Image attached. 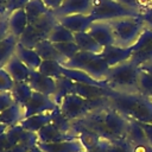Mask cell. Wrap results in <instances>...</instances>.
<instances>
[{"label": "cell", "instance_id": "obj_1", "mask_svg": "<svg viewBox=\"0 0 152 152\" xmlns=\"http://www.w3.org/2000/svg\"><path fill=\"white\" fill-rule=\"evenodd\" d=\"M107 102L129 120L152 124V99L150 96L139 91L126 93L109 89Z\"/></svg>", "mask_w": 152, "mask_h": 152}, {"label": "cell", "instance_id": "obj_2", "mask_svg": "<svg viewBox=\"0 0 152 152\" xmlns=\"http://www.w3.org/2000/svg\"><path fill=\"white\" fill-rule=\"evenodd\" d=\"M139 74L140 66L129 59L112 66L104 78V83L114 91H138Z\"/></svg>", "mask_w": 152, "mask_h": 152}, {"label": "cell", "instance_id": "obj_3", "mask_svg": "<svg viewBox=\"0 0 152 152\" xmlns=\"http://www.w3.org/2000/svg\"><path fill=\"white\" fill-rule=\"evenodd\" d=\"M61 64H64L74 70L83 71L100 82H104V78L110 69L108 63L100 53H94L82 50H80L74 57L65 59Z\"/></svg>", "mask_w": 152, "mask_h": 152}, {"label": "cell", "instance_id": "obj_4", "mask_svg": "<svg viewBox=\"0 0 152 152\" xmlns=\"http://www.w3.org/2000/svg\"><path fill=\"white\" fill-rule=\"evenodd\" d=\"M109 24L114 34L115 45L121 48L133 46L146 28L139 15L118 18L109 20Z\"/></svg>", "mask_w": 152, "mask_h": 152}, {"label": "cell", "instance_id": "obj_5", "mask_svg": "<svg viewBox=\"0 0 152 152\" xmlns=\"http://www.w3.org/2000/svg\"><path fill=\"white\" fill-rule=\"evenodd\" d=\"M138 13L121 5L116 0H94L90 17L94 21H109L124 17H137Z\"/></svg>", "mask_w": 152, "mask_h": 152}, {"label": "cell", "instance_id": "obj_6", "mask_svg": "<svg viewBox=\"0 0 152 152\" xmlns=\"http://www.w3.org/2000/svg\"><path fill=\"white\" fill-rule=\"evenodd\" d=\"M131 61L137 65L152 62V30L145 28L137 43L133 45Z\"/></svg>", "mask_w": 152, "mask_h": 152}, {"label": "cell", "instance_id": "obj_7", "mask_svg": "<svg viewBox=\"0 0 152 152\" xmlns=\"http://www.w3.org/2000/svg\"><path fill=\"white\" fill-rule=\"evenodd\" d=\"M94 6V0H63L57 10L53 11L57 18L71 14L90 15Z\"/></svg>", "mask_w": 152, "mask_h": 152}, {"label": "cell", "instance_id": "obj_8", "mask_svg": "<svg viewBox=\"0 0 152 152\" xmlns=\"http://www.w3.org/2000/svg\"><path fill=\"white\" fill-rule=\"evenodd\" d=\"M87 32L102 48L115 45V39H114V34H113L109 21H94L89 26Z\"/></svg>", "mask_w": 152, "mask_h": 152}, {"label": "cell", "instance_id": "obj_9", "mask_svg": "<svg viewBox=\"0 0 152 152\" xmlns=\"http://www.w3.org/2000/svg\"><path fill=\"white\" fill-rule=\"evenodd\" d=\"M133 46L129 48H121L118 45H110L102 49L100 55L104 58V61L108 63V65L112 68L114 65H118L122 62L129 61L132 56Z\"/></svg>", "mask_w": 152, "mask_h": 152}, {"label": "cell", "instance_id": "obj_10", "mask_svg": "<svg viewBox=\"0 0 152 152\" xmlns=\"http://www.w3.org/2000/svg\"><path fill=\"white\" fill-rule=\"evenodd\" d=\"M28 80H30V86L33 89H36V91L38 93H42L48 96L56 93L57 83L51 77L40 74L38 70H30Z\"/></svg>", "mask_w": 152, "mask_h": 152}, {"label": "cell", "instance_id": "obj_11", "mask_svg": "<svg viewBox=\"0 0 152 152\" xmlns=\"http://www.w3.org/2000/svg\"><path fill=\"white\" fill-rule=\"evenodd\" d=\"M58 23L66 27L72 33L83 32L89 28V26L94 23V19L90 15L84 14H71V15H64L58 18Z\"/></svg>", "mask_w": 152, "mask_h": 152}, {"label": "cell", "instance_id": "obj_12", "mask_svg": "<svg viewBox=\"0 0 152 152\" xmlns=\"http://www.w3.org/2000/svg\"><path fill=\"white\" fill-rule=\"evenodd\" d=\"M8 30L10 33L14 34L15 37L20 38V36L23 34V32L25 31V28L28 26V19L26 15L25 10L20 8V10H15L12 12L11 17L8 18Z\"/></svg>", "mask_w": 152, "mask_h": 152}, {"label": "cell", "instance_id": "obj_13", "mask_svg": "<svg viewBox=\"0 0 152 152\" xmlns=\"http://www.w3.org/2000/svg\"><path fill=\"white\" fill-rule=\"evenodd\" d=\"M5 69L11 75V77L17 81L26 80V78H28V75H30V69L19 59V57L17 55H13L6 62Z\"/></svg>", "mask_w": 152, "mask_h": 152}, {"label": "cell", "instance_id": "obj_14", "mask_svg": "<svg viewBox=\"0 0 152 152\" xmlns=\"http://www.w3.org/2000/svg\"><path fill=\"white\" fill-rule=\"evenodd\" d=\"M15 52H17V56L19 57V59L30 70H38L39 69L42 63H40V57L36 51H32L28 48H25L18 43V45L15 48Z\"/></svg>", "mask_w": 152, "mask_h": 152}, {"label": "cell", "instance_id": "obj_15", "mask_svg": "<svg viewBox=\"0 0 152 152\" xmlns=\"http://www.w3.org/2000/svg\"><path fill=\"white\" fill-rule=\"evenodd\" d=\"M138 91L146 96H152V62L140 65Z\"/></svg>", "mask_w": 152, "mask_h": 152}, {"label": "cell", "instance_id": "obj_16", "mask_svg": "<svg viewBox=\"0 0 152 152\" xmlns=\"http://www.w3.org/2000/svg\"><path fill=\"white\" fill-rule=\"evenodd\" d=\"M75 37V43L82 51H88V52H94V53H100L102 51V46L87 32H77L74 33Z\"/></svg>", "mask_w": 152, "mask_h": 152}, {"label": "cell", "instance_id": "obj_17", "mask_svg": "<svg viewBox=\"0 0 152 152\" xmlns=\"http://www.w3.org/2000/svg\"><path fill=\"white\" fill-rule=\"evenodd\" d=\"M19 43V38L12 33H8L1 42H0V65L6 63L15 51V48Z\"/></svg>", "mask_w": 152, "mask_h": 152}, {"label": "cell", "instance_id": "obj_18", "mask_svg": "<svg viewBox=\"0 0 152 152\" xmlns=\"http://www.w3.org/2000/svg\"><path fill=\"white\" fill-rule=\"evenodd\" d=\"M48 39L53 43H68V42H75L74 33L69 31L66 27L61 25L59 23L53 27V30L50 32Z\"/></svg>", "mask_w": 152, "mask_h": 152}, {"label": "cell", "instance_id": "obj_19", "mask_svg": "<svg viewBox=\"0 0 152 152\" xmlns=\"http://www.w3.org/2000/svg\"><path fill=\"white\" fill-rule=\"evenodd\" d=\"M116 1L138 14H141L152 8V0H116Z\"/></svg>", "mask_w": 152, "mask_h": 152}, {"label": "cell", "instance_id": "obj_20", "mask_svg": "<svg viewBox=\"0 0 152 152\" xmlns=\"http://www.w3.org/2000/svg\"><path fill=\"white\" fill-rule=\"evenodd\" d=\"M30 84H25V83H19L17 86H14L12 88L13 90V95L18 99V102L20 103H26V101L30 99V96L32 95L31 89L28 87Z\"/></svg>", "mask_w": 152, "mask_h": 152}, {"label": "cell", "instance_id": "obj_21", "mask_svg": "<svg viewBox=\"0 0 152 152\" xmlns=\"http://www.w3.org/2000/svg\"><path fill=\"white\" fill-rule=\"evenodd\" d=\"M13 87L14 84L11 75L6 71V69H0V91L12 89Z\"/></svg>", "mask_w": 152, "mask_h": 152}, {"label": "cell", "instance_id": "obj_22", "mask_svg": "<svg viewBox=\"0 0 152 152\" xmlns=\"http://www.w3.org/2000/svg\"><path fill=\"white\" fill-rule=\"evenodd\" d=\"M139 17L142 20V23L145 24L146 28H151L152 30V8L146 11V12H144V13H141V14H139Z\"/></svg>", "mask_w": 152, "mask_h": 152}, {"label": "cell", "instance_id": "obj_23", "mask_svg": "<svg viewBox=\"0 0 152 152\" xmlns=\"http://www.w3.org/2000/svg\"><path fill=\"white\" fill-rule=\"evenodd\" d=\"M151 99H152V96H151Z\"/></svg>", "mask_w": 152, "mask_h": 152}]
</instances>
